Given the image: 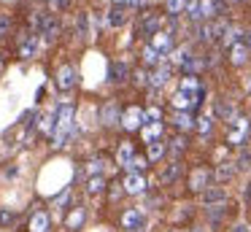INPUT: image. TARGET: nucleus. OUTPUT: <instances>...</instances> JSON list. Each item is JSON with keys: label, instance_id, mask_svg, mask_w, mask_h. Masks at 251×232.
Returning <instances> with one entry per match:
<instances>
[{"label": "nucleus", "instance_id": "f257e3e1", "mask_svg": "<svg viewBox=\"0 0 251 232\" xmlns=\"http://www.w3.org/2000/svg\"><path fill=\"white\" fill-rule=\"evenodd\" d=\"M57 122H54V146L57 149H62V146H68V140L73 138V105L71 103H62L60 111L54 113Z\"/></svg>", "mask_w": 251, "mask_h": 232}, {"label": "nucleus", "instance_id": "f03ea898", "mask_svg": "<svg viewBox=\"0 0 251 232\" xmlns=\"http://www.w3.org/2000/svg\"><path fill=\"white\" fill-rule=\"evenodd\" d=\"M33 25L38 27L41 35H46L49 41L60 35V22H57V16H51V14H35L33 16Z\"/></svg>", "mask_w": 251, "mask_h": 232}, {"label": "nucleus", "instance_id": "7ed1b4c3", "mask_svg": "<svg viewBox=\"0 0 251 232\" xmlns=\"http://www.w3.org/2000/svg\"><path fill=\"white\" fill-rule=\"evenodd\" d=\"M143 224H146V213H143L141 208H127L125 213H122V227H125L127 232H141Z\"/></svg>", "mask_w": 251, "mask_h": 232}, {"label": "nucleus", "instance_id": "20e7f679", "mask_svg": "<svg viewBox=\"0 0 251 232\" xmlns=\"http://www.w3.org/2000/svg\"><path fill=\"white\" fill-rule=\"evenodd\" d=\"M246 135H249V122H246L243 116H235L232 122H229V132H227V140L232 146H240L246 140Z\"/></svg>", "mask_w": 251, "mask_h": 232}, {"label": "nucleus", "instance_id": "39448f33", "mask_svg": "<svg viewBox=\"0 0 251 232\" xmlns=\"http://www.w3.org/2000/svg\"><path fill=\"white\" fill-rule=\"evenodd\" d=\"M211 170H208V167H195V170H192V176H189V189L192 192H205L208 189V183H211Z\"/></svg>", "mask_w": 251, "mask_h": 232}, {"label": "nucleus", "instance_id": "423d86ee", "mask_svg": "<svg viewBox=\"0 0 251 232\" xmlns=\"http://www.w3.org/2000/svg\"><path fill=\"white\" fill-rule=\"evenodd\" d=\"M122 186H125L127 194H141V192H146L149 183H146V176H143V173H127Z\"/></svg>", "mask_w": 251, "mask_h": 232}, {"label": "nucleus", "instance_id": "0eeeda50", "mask_svg": "<svg viewBox=\"0 0 251 232\" xmlns=\"http://www.w3.org/2000/svg\"><path fill=\"white\" fill-rule=\"evenodd\" d=\"M149 46H154L159 54H168L170 49H173V32H170V30L154 32V35H151V43H149Z\"/></svg>", "mask_w": 251, "mask_h": 232}, {"label": "nucleus", "instance_id": "6e6552de", "mask_svg": "<svg viewBox=\"0 0 251 232\" xmlns=\"http://www.w3.org/2000/svg\"><path fill=\"white\" fill-rule=\"evenodd\" d=\"M122 124H125V129H138L143 124V108L132 105L125 111V116H122Z\"/></svg>", "mask_w": 251, "mask_h": 232}, {"label": "nucleus", "instance_id": "1a4fd4ad", "mask_svg": "<svg viewBox=\"0 0 251 232\" xmlns=\"http://www.w3.org/2000/svg\"><path fill=\"white\" fill-rule=\"evenodd\" d=\"M73 84H76V68H73V65H62V68L57 70V86H60V89H71Z\"/></svg>", "mask_w": 251, "mask_h": 232}, {"label": "nucleus", "instance_id": "9d476101", "mask_svg": "<svg viewBox=\"0 0 251 232\" xmlns=\"http://www.w3.org/2000/svg\"><path fill=\"white\" fill-rule=\"evenodd\" d=\"M141 135H143V140H146V143H154V140H159V138H162V135H165V124H162V122H154V124H143Z\"/></svg>", "mask_w": 251, "mask_h": 232}, {"label": "nucleus", "instance_id": "9b49d317", "mask_svg": "<svg viewBox=\"0 0 251 232\" xmlns=\"http://www.w3.org/2000/svg\"><path fill=\"white\" fill-rule=\"evenodd\" d=\"M235 113H238V108H235L232 100H227V97H224V100L216 103V116H219V119H224V122H232Z\"/></svg>", "mask_w": 251, "mask_h": 232}, {"label": "nucleus", "instance_id": "f8f14e48", "mask_svg": "<svg viewBox=\"0 0 251 232\" xmlns=\"http://www.w3.org/2000/svg\"><path fill=\"white\" fill-rule=\"evenodd\" d=\"M202 203H205V208L208 205L227 203V194H224V189H219V186H208L205 192H202Z\"/></svg>", "mask_w": 251, "mask_h": 232}, {"label": "nucleus", "instance_id": "ddd939ff", "mask_svg": "<svg viewBox=\"0 0 251 232\" xmlns=\"http://www.w3.org/2000/svg\"><path fill=\"white\" fill-rule=\"evenodd\" d=\"M219 8H222L219 0H200V3H197V19H211Z\"/></svg>", "mask_w": 251, "mask_h": 232}, {"label": "nucleus", "instance_id": "4468645a", "mask_svg": "<svg viewBox=\"0 0 251 232\" xmlns=\"http://www.w3.org/2000/svg\"><path fill=\"white\" fill-rule=\"evenodd\" d=\"M100 119H103V124H116V122H122L119 105H116V103H105L103 111H100Z\"/></svg>", "mask_w": 251, "mask_h": 232}, {"label": "nucleus", "instance_id": "2eb2a0df", "mask_svg": "<svg viewBox=\"0 0 251 232\" xmlns=\"http://www.w3.org/2000/svg\"><path fill=\"white\" fill-rule=\"evenodd\" d=\"M38 49H41L38 38L30 35V38H25V41H22V46H19V54H22L25 59H30V57H35V54H38Z\"/></svg>", "mask_w": 251, "mask_h": 232}, {"label": "nucleus", "instance_id": "dca6fc26", "mask_svg": "<svg viewBox=\"0 0 251 232\" xmlns=\"http://www.w3.org/2000/svg\"><path fill=\"white\" fill-rule=\"evenodd\" d=\"M46 230H49V213H44V210L33 213V219H30V232H46Z\"/></svg>", "mask_w": 251, "mask_h": 232}, {"label": "nucleus", "instance_id": "f3484780", "mask_svg": "<svg viewBox=\"0 0 251 232\" xmlns=\"http://www.w3.org/2000/svg\"><path fill=\"white\" fill-rule=\"evenodd\" d=\"M249 52H251V49H246L243 43L238 41L232 49H229V59H232V65H243L246 59H249Z\"/></svg>", "mask_w": 251, "mask_h": 232}, {"label": "nucleus", "instance_id": "a211bd4d", "mask_svg": "<svg viewBox=\"0 0 251 232\" xmlns=\"http://www.w3.org/2000/svg\"><path fill=\"white\" fill-rule=\"evenodd\" d=\"M84 216H87V213H84L81 205H78V208H73V210H71V216L65 219V227H68V230H78V227L84 224Z\"/></svg>", "mask_w": 251, "mask_h": 232}, {"label": "nucleus", "instance_id": "6ab92c4d", "mask_svg": "<svg viewBox=\"0 0 251 232\" xmlns=\"http://www.w3.org/2000/svg\"><path fill=\"white\" fill-rule=\"evenodd\" d=\"M105 192V181H103V176H92L87 181V194L89 197H98V194H103Z\"/></svg>", "mask_w": 251, "mask_h": 232}, {"label": "nucleus", "instance_id": "aec40b11", "mask_svg": "<svg viewBox=\"0 0 251 232\" xmlns=\"http://www.w3.org/2000/svg\"><path fill=\"white\" fill-rule=\"evenodd\" d=\"M168 81H170V68H165V65H159V68L151 73V86H165Z\"/></svg>", "mask_w": 251, "mask_h": 232}, {"label": "nucleus", "instance_id": "412c9836", "mask_svg": "<svg viewBox=\"0 0 251 232\" xmlns=\"http://www.w3.org/2000/svg\"><path fill=\"white\" fill-rule=\"evenodd\" d=\"M125 22H127V11L125 8H116V5H114V8L108 11V27H122Z\"/></svg>", "mask_w": 251, "mask_h": 232}, {"label": "nucleus", "instance_id": "4be33fe9", "mask_svg": "<svg viewBox=\"0 0 251 232\" xmlns=\"http://www.w3.org/2000/svg\"><path fill=\"white\" fill-rule=\"evenodd\" d=\"M235 162H222V165L216 167V181H229V178L235 176Z\"/></svg>", "mask_w": 251, "mask_h": 232}, {"label": "nucleus", "instance_id": "5701e85b", "mask_svg": "<svg viewBox=\"0 0 251 232\" xmlns=\"http://www.w3.org/2000/svg\"><path fill=\"white\" fill-rule=\"evenodd\" d=\"M173 124H176L178 129H192V127H195V119L189 116V111H178V113L173 116Z\"/></svg>", "mask_w": 251, "mask_h": 232}, {"label": "nucleus", "instance_id": "b1692460", "mask_svg": "<svg viewBox=\"0 0 251 232\" xmlns=\"http://www.w3.org/2000/svg\"><path fill=\"white\" fill-rule=\"evenodd\" d=\"M197 38H200V41H216V22H205V25H200Z\"/></svg>", "mask_w": 251, "mask_h": 232}, {"label": "nucleus", "instance_id": "393cba45", "mask_svg": "<svg viewBox=\"0 0 251 232\" xmlns=\"http://www.w3.org/2000/svg\"><path fill=\"white\" fill-rule=\"evenodd\" d=\"M141 30L146 32V35H154V32H159V16H157V14H146V19H143Z\"/></svg>", "mask_w": 251, "mask_h": 232}, {"label": "nucleus", "instance_id": "a878e982", "mask_svg": "<svg viewBox=\"0 0 251 232\" xmlns=\"http://www.w3.org/2000/svg\"><path fill=\"white\" fill-rule=\"evenodd\" d=\"M108 76H111V81H125L127 78V65L125 62H111V70H108Z\"/></svg>", "mask_w": 251, "mask_h": 232}, {"label": "nucleus", "instance_id": "bb28decb", "mask_svg": "<svg viewBox=\"0 0 251 232\" xmlns=\"http://www.w3.org/2000/svg\"><path fill=\"white\" fill-rule=\"evenodd\" d=\"M132 156H135V154H132V146H130V143H122L119 151H116V159H119V165L127 167V165L132 162Z\"/></svg>", "mask_w": 251, "mask_h": 232}, {"label": "nucleus", "instance_id": "cd10ccee", "mask_svg": "<svg viewBox=\"0 0 251 232\" xmlns=\"http://www.w3.org/2000/svg\"><path fill=\"white\" fill-rule=\"evenodd\" d=\"M165 151H168V146L162 140H154V143H149V159H162Z\"/></svg>", "mask_w": 251, "mask_h": 232}, {"label": "nucleus", "instance_id": "c85d7f7f", "mask_svg": "<svg viewBox=\"0 0 251 232\" xmlns=\"http://www.w3.org/2000/svg\"><path fill=\"white\" fill-rule=\"evenodd\" d=\"M181 89L184 92H200L202 86H200V81H197V76H184V78H181Z\"/></svg>", "mask_w": 251, "mask_h": 232}, {"label": "nucleus", "instance_id": "c756f323", "mask_svg": "<svg viewBox=\"0 0 251 232\" xmlns=\"http://www.w3.org/2000/svg\"><path fill=\"white\" fill-rule=\"evenodd\" d=\"M235 167L238 170H249L251 167V149H240L238 159H235Z\"/></svg>", "mask_w": 251, "mask_h": 232}, {"label": "nucleus", "instance_id": "7c9ffc66", "mask_svg": "<svg viewBox=\"0 0 251 232\" xmlns=\"http://www.w3.org/2000/svg\"><path fill=\"white\" fill-rule=\"evenodd\" d=\"M146 165H149L146 156H132V162L125 167V170H130V173H143V170H146Z\"/></svg>", "mask_w": 251, "mask_h": 232}, {"label": "nucleus", "instance_id": "2f4dec72", "mask_svg": "<svg viewBox=\"0 0 251 232\" xmlns=\"http://www.w3.org/2000/svg\"><path fill=\"white\" fill-rule=\"evenodd\" d=\"M178 170H181V167H178V162H170V165H168V167H165V170H162V176H159V178H162L165 183H170V181H173L176 176H178Z\"/></svg>", "mask_w": 251, "mask_h": 232}, {"label": "nucleus", "instance_id": "473e14b6", "mask_svg": "<svg viewBox=\"0 0 251 232\" xmlns=\"http://www.w3.org/2000/svg\"><path fill=\"white\" fill-rule=\"evenodd\" d=\"M143 62H146V65H157L159 62V52L154 46H143Z\"/></svg>", "mask_w": 251, "mask_h": 232}, {"label": "nucleus", "instance_id": "72a5a7b5", "mask_svg": "<svg viewBox=\"0 0 251 232\" xmlns=\"http://www.w3.org/2000/svg\"><path fill=\"white\" fill-rule=\"evenodd\" d=\"M159 116H162V113H159V108H146V111H143V124L159 122Z\"/></svg>", "mask_w": 251, "mask_h": 232}, {"label": "nucleus", "instance_id": "f704fd0d", "mask_svg": "<svg viewBox=\"0 0 251 232\" xmlns=\"http://www.w3.org/2000/svg\"><path fill=\"white\" fill-rule=\"evenodd\" d=\"M211 127H213V116L211 113H202V116L197 119V129H200V132H208Z\"/></svg>", "mask_w": 251, "mask_h": 232}, {"label": "nucleus", "instance_id": "c9c22d12", "mask_svg": "<svg viewBox=\"0 0 251 232\" xmlns=\"http://www.w3.org/2000/svg\"><path fill=\"white\" fill-rule=\"evenodd\" d=\"M78 32H81V38H92V32H89V16L87 14L78 16Z\"/></svg>", "mask_w": 251, "mask_h": 232}, {"label": "nucleus", "instance_id": "e433bc0d", "mask_svg": "<svg viewBox=\"0 0 251 232\" xmlns=\"http://www.w3.org/2000/svg\"><path fill=\"white\" fill-rule=\"evenodd\" d=\"M14 219H17V213H14L11 208H0V224H3V227L14 224Z\"/></svg>", "mask_w": 251, "mask_h": 232}, {"label": "nucleus", "instance_id": "4c0bfd02", "mask_svg": "<svg viewBox=\"0 0 251 232\" xmlns=\"http://www.w3.org/2000/svg\"><path fill=\"white\" fill-rule=\"evenodd\" d=\"M224 208H227V203H219V205H208V208H205L208 219H219V216L224 213Z\"/></svg>", "mask_w": 251, "mask_h": 232}, {"label": "nucleus", "instance_id": "58836bf2", "mask_svg": "<svg viewBox=\"0 0 251 232\" xmlns=\"http://www.w3.org/2000/svg\"><path fill=\"white\" fill-rule=\"evenodd\" d=\"M186 3L189 0H168V11L170 14H181V11H186Z\"/></svg>", "mask_w": 251, "mask_h": 232}, {"label": "nucleus", "instance_id": "ea45409f", "mask_svg": "<svg viewBox=\"0 0 251 232\" xmlns=\"http://www.w3.org/2000/svg\"><path fill=\"white\" fill-rule=\"evenodd\" d=\"M143 0H114V5L116 8H125V11H130V8H138Z\"/></svg>", "mask_w": 251, "mask_h": 232}, {"label": "nucleus", "instance_id": "a19ab883", "mask_svg": "<svg viewBox=\"0 0 251 232\" xmlns=\"http://www.w3.org/2000/svg\"><path fill=\"white\" fill-rule=\"evenodd\" d=\"M197 3H200V0H189V3H186V19H192V22H197Z\"/></svg>", "mask_w": 251, "mask_h": 232}, {"label": "nucleus", "instance_id": "79ce46f5", "mask_svg": "<svg viewBox=\"0 0 251 232\" xmlns=\"http://www.w3.org/2000/svg\"><path fill=\"white\" fill-rule=\"evenodd\" d=\"M168 149L173 151V154H181V151L186 149V140H184V138H173V140H170V146H168Z\"/></svg>", "mask_w": 251, "mask_h": 232}, {"label": "nucleus", "instance_id": "37998d69", "mask_svg": "<svg viewBox=\"0 0 251 232\" xmlns=\"http://www.w3.org/2000/svg\"><path fill=\"white\" fill-rule=\"evenodd\" d=\"M135 84H141V86L151 84V73H146V70H138V73H135Z\"/></svg>", "mask_w": 251, "mask_h": 232}, {"label": "nucleus", "instance_id": "c03bdc74", "mask_svg": "<svg viewBox=\"0 0 251 232\" xmlns=\"http://www.w3.org/2000/svg\"><path fill=\"white\" fill-rule=\"evenodd\" d=\"M87 170L92 173V176H100V173H103V159H92V162H89Z\"/></svg>", "mask_w": 251, "mask_h": 232}, {"label": "nucleus", "instance_id": "a18cd8bd", "mask_svg": "<svg viewBox=\"0 0 251 232\" xmlns=\"http://www.w3.org/2000/svg\"><path fill=\"white\" fill-rule=\"evenodd\" d=\"M49 5H51V8H57V11H62V8L71 5V0H49Z\"/></svg>", "mask_w": 251, "mask_h": 232}, {"label": "nucleus", "instance_id": "49530a36", "mask_svg": "<svg viewBox=\"0 0 251 232\" xmlns=\"http://www.w3.org/2000/svg\"><path fill=\"white\" fill-rule=\"evenodd\" d=\"M8 25H11V22H8V16H3V14H0V35H3V32L8 30Z\"/></svg>", "mask_w": 251, "mask_h": 232}, {"label": "nucleus", "instance_id": "de8ad7c7", "mask_svg": "<svg viewBox=\"0 0 251 232\" xmlns=\"http://www.w3.org/2000/svg\"><path fill=\"white\" fill-rule=\"evenodd\" d=\"M240 43H243L246 49H251V32H243V35H240Z\"/></svg>", "mask_w": 251, "mask_h": 232}, {"label": "nucleus", "instance_id": "09e8293b", "mask_svg": "<svg viewBox=\"0 0 251 232\" xmlns=\"http://www.w3.org/2000/svg\"><path fill=\"white\" fill-rule=\"evenodd\" d=\"M232 232H251V230H249V227H243V224H238V227H235Z\"/></svg>", "mask_w": 251, "mask_h": 232}, {"label": "nucleus", "instance_id": "8fccbe9b", "mask_svg": "<svg viewBox=\"0 0 251 232\" xmlns=\"http://www.w3.org/2000/svg\"><path fill=\"white\" fill-rule=\"evenodd\" d=\"M246 197H251V183H249V189H246Z\"/></svg>", "mask_w": 251, "mask_h": 232}, {"label": "nucleus", "instance_id": "3c124183", "mask_svg": "<svg viewBox=\"0 0 251 232\" xmlns=\"http://www.w3.org/2000/svg\"><path fill=\"white\" fill-rule=\"evenodd\" d=\"M170 232H178V230H170Z\"/></svg>", "mask_w": 251, "mask_h": 232}, {"label": "nucleus", "instance_id": "603ef678", "mask_svg": "<svg viewBox=\"0 0 251 232\" xmlns=\"http://www.w3.org/2000/svg\"><path fill=\"white\" fill-rule=\"evenodd\" d=\"M249 89H251V86H249Z\"/></svg>", "mask_w": 251, "mask_h": 232}]
</instances>
